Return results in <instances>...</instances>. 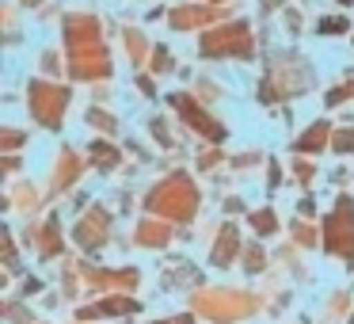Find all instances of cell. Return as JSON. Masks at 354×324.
<instances>
[{
    "label": "cell",
    "mask_w": 354,
    "mask_h": 324,
    "mask_svg": "<svg viewBox=\"0 0 354 324\" xmlns=\"http://www.w3.org/2000/svg\"><path fill=\"white\" fill-rule=\"evenodd\" d=\"M69 46H73V77H107L111 62L103 54L100 39H95V24L84 16H77L69 24Z\"/></svg>",
    "instance_id": "6da1fadb"
},
{
    "label": "cell",
    "mask_w": 354,
    "mask_h": 324,
    "mask_svg": "<svg viewBox=\"0 0 354 324\" xmlns=\"http://www.w3.org/2000/svg\"><path fill=\"white\" fill-rule=\"evenodd\" d=\"M149 210H156L164 217H176V222H191L194 210H198V191H194V183L187 176H171L149 195Z\"/></svg>",
    "instance_id": "7a4b0ae2"
},
{
    "label": "cell",
    "mask_w": 354,
    "mask_h": 324,
    "mask_svg": "<svg viewBox=\"0 0 354 324\" xmlns=\"http://www.w3.org/2000/svg\"><path fill=\"white\" fill-rule=\"evenodd\" d=\"M324 233H328L324 237L328 252L343 255V260H354V206H351V199H339V206L324 222Z\"/></svg>",
    "instance_id": "3957f363"
},
{
    "label": "cell",
    "mask_w": 354,
    "mask_h": 324,
    "mask_svg": "<svg viewBox=\"0 0 354 324\" xmlns=\"http://www.w3.org/2000/svg\"><path fill=\"white\" fill-rule=\"evenodd\" d=\"M202 54L206 57H225V54L248 57L252 54V35H248L244 24H229V27H221V31H214V35L202 39Z\"/></svg>",
    "instance_id": "277c9868"
},
{
    "label": "cell",
    "mask_w": 354,
    "mask_h": 324,
    "mask_svg": "<svg viewBox=\"0 0 354 324\" xmlns=\"http://www.w3.org/2000/svg\"><path fill=\"white\" fill-rule=\"evenodd\" d=\"M69 92L62 84H31V111L42 126H62Z\"/></svg>",
    "instance_id": "5b68a950"
},
{
    "label": "cell",
    "mask_w": 354,
    "mask_h": 324,
    "mask_svg": "<svg viewBox=\"0 0 354 324\" xmlns=\"http://www.w3.org/2000/svg\"><path fill=\"white\" fill-rule=\"evenodd\" d=\"M171 107H176L179 115H183L187 123L194 126V130H202V134H206V138H214V141H221V138H225V130L214 123V118H206V115H202V107H198L194 100H187V96H171Z\"/></svg>",
    "instance_id": "8992f818"
},
{
    "label": "cell",
    "mask_w": 354,
    "mask_h": 324,
    "mask_svg": "<svg viewBox=\"0 0 354 324\" xmlns=\"http://www.w3.org/2000/svg\"><path fill=\"white\" fill-rule=\"evenodd\" d=\"M107 225H111L107 210H92V217H84V222L77 225V240L84 248H100L103 240H107Z\"/></svg>",
    "instance_id": "52a82bcc"
},
{
    "label": "cell",
    "mask_w": 354,
    "mask_h": 324,
    "mask_svg": "<svg viewBox=\"0 0 354 324\" xmlns=\"http://www.w3.org/2000/svg\"><path fill=\"white\" fill-rule=\"evenodd\" d=\"M202 309H206L214 321H229V316L244 313L248 301H244V298H232V290H217L214 298H202Z\"/></svg>",
    "instance_id": "ba28073f"
},
{
    "label": "cell",
    "mask_w": 354,
    "mask_h": 324,
    "mask_svg": "<svg viewBox=\"0 0 354 324\" xmlns=\"http://www.w3.org/2000/svg\"><path fill=\"white\" fill-rule=\"evenodd\" d=\"M236 252H240V233H236V225H225L217 233V244L209 248V260H214V267H229Z\"/></svg>",
    "instance_id": "9c48e42d"
},
{
    "label": "cell",
    "mask_w": 354,
    "mask_h": 324,
    "mask_svg": "<svg viewBox=\"0 0 354 324\" xmlns=\"http://www.w3.org/2000/svg\"><path fill=\"white\" fill-rule=\"evenodd\" d=\"M324 138H328V123H316V126H308V130L301 134L297 149H301V153H316V149L324 145Z\"/></svg>",
    "instance_id": "30bf717a"
},
{
    "label": "cell",
    "mask_w": 354,
    "mask_h": 324,
    "mask_svg": "<svg viewBox=\"0 0 354 324\" xmlns=\"http://www.w3.org/2000/svg\"><path fill=\"white\" fill-rule=\"evenodd\" d=\"M252 229L259 233V237H270V233L278 229V217H274V210H255V214H252Z\"/></svg>",
    "instance_id": "8fae6325"
},
{
    "label": "cell",
    "mask_w": 354,
    "mask_h": 324,
    "mask_svg": "<svg viewBox=\"0 0 354 324\" xmlns=\"http://www.w3.org/2000/svg\"><path fill=\"white\" fill-rule=\"evenodd\" d=\"M141 244H153V248L168 244V229H164V225L145 222V225H141Z\"/></svg>",
    "instance_id": "7c38bea8"
},
{
    "label": "cell",
    "mask_w": 354,
    "mask_h": 324,
    "mask_svg": "<svg viewBox=\"0 0 354 324\" xmlns=\"http://www.w3.org/2000/svg\"><path fill=\"white\" fill-rule=\"evenodd\" d=\"M92 161L100 164V168H111V164L118 161V153L111 145H103V141H95V145H92Z\"/></svg>",
    "instance_id": "4fadbf2b"
},
{
    "label": "cell",
    "mask_w": 354,
    "mask_h": 324,
    "mask_svg": "<svg viewBox=\"0 0 354 324\" xmlns=\"http://www.w3.org/2000/svg\"><path fill=\"white\" fill-rule=\"evenodd\" d=\"M244 260H248V271H263V252L255 244L244 248Z\"/></svg>",
    "instance_id": "5bb4252c"
},
{
    "label": "cell",
    "mask_w": 354,
    "mask_h": 324,
    "mask_svg": "<svg viewBox=\"0 0 354 324\" xmlns=\"http://www.w3.org/2000/svg\"><path fill=\"white\" fill-rule=\"evenodd\" d=\"M335 149H339V153H351V149H354V130H339L335 134Z\"/></svg>",
    "instance_id": "9a60e30c"
},
{
    "label": "cell",
    "mask_w": 354,
    "mask_h": 324,
    "mask_svg": "<svg viewBox=\"0 0 354 324\" xmlns=\"http://www.w3.org/2000/svg\"><path fill=\"white\" fill-rule=\"evenodd\" d=\"M88 126H100V130H115V118H107V115H95V111H88Z\"/></svg>",
    "instance_id": "2e32d148"
},
{
    "label": "cell",
    "mask_w": 354,
    "mask_h": 324,
    "mask_svg": "<svg viewBox=\"0 0 354 324\" xmlns=\"http://www.w3.org/2000/svg\"><path fill=\"white\" fill-rule=\"evenodd\" d=\"M297 240H301V244H313V229L301 225V222H297Z\"/></svg>",
    "instance_id": "e0dca14e"
},
{
    "label": "cell",
    "mask_w": 354,
    "mask_h": 324,
    "mask_svg": "<svg viewBox=\"0 0 354 324\" xmlns=\"http://www.w3.org/2000/svg\"><path fill=\"white\" fill-rule=\"evenodd\" d=\"M346 96H354V88H339V92H331V96H328V103L335 107V103H339V100H346Z\"/></svg>",
    "instance_id": "ac0fdd59"
},
{
    "label": "cell",
    "mask_w": 354,
    "mask_h": 324,
    "mask_svg": "<svg viewBox=\"0 0 354 324\" xmlns=\"http://www.w3.org/2000/svg\"><path fill=\"white\" fill-rule=\"evenodd\" d=\"M343 27H346V24H343V19H335V24H331V19H328V24H324V27H320V31H324V35H328V31H343Z\"/></svg>",
    "instance_id": "d6986e66"
},
{
    "label": "cell",
    "mask_w": 354,
    "mask_h": 324,
    "mask_svg": "<svg viewBox=\"0 0 354 324\" xmlns=\"http://www.w3.org/2000/svg\"><path fill=\"white\" fill-rule=\"evenodd\" d=\"M160 324H191V316H171V321H160Z\"/></svg>",
    "instance_id": "ffe728a7"
},
{
    "label": "cell",
    "mask_w": 354,
    "mask_h": 324,
    "mask_svg": "<svg viewBox=\"0 0 354 324\" xmlns=\"http://www.w3.org/2000/svg\"><path fill=\"white\" fill-rule=\"evenodd\" d=\"M343 4H351V0H343Z\"/></svg>",
    "instance_id": "44dd1931"
}]
</instances>
